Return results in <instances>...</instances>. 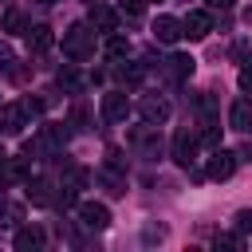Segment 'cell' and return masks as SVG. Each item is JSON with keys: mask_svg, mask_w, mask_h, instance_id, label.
Listing matches in <instances>:
<instances>
[{"mask_svg": "<svg viewBox=\"0 0 252 252\" xmlns=\"http://www.w3.org/2000/svg\"><path fill=\"white\" fill-rule=\"evenodd\" d=\"M181 28H185L189 39H205V35L213 32V16H209V12H189V16L181 20Z\"/></svg>", "mask_w": 252, "mask_h": 252, "instance_id": "obj_13", "label": "cell"}, {"mask_svg": "<svg viewBox=\"0 0 252 252\" xmlns=\"http://www.w3.org/2000/svg\"><path fill=\"white\" fill-rule=\"evenodd\" d=\"M232 169H236V154H232V150H213V158H209L205 173H209L213 181H228V177H232Z\"/></svg>", "mask_w": 252, "mask_h": 252, "instance_id": "obj_4", "label": "cell"}, {"mask_svg": "<svg viewBox=\"0 0 252 252\" xmlns=\"http://www.w3.org/2000/svg\"><path fill=\"white\" fill-rule=\"evenodd\" d=\"M118 8H122L126 16H142V8H146V0H118Z\"/></svg>", "mask_w": 252, "mask_h": 252, "instance_id": "obj_25", "label": "cell"}, {"mask_svg": "<svg viewBox=\"0 0 252 252\" xmlns=\"http://www.w3.org/2000/svg\"><path fill=\"white\" fill-rule=\"evenodd\" d=\"M236 83H240V91H244V94H252V63H244V67H240Z\"/></svg>", "mask_w": 252, "mask_h": 252, "instance_id": "obj_24", "label": "cell"}, {"mask_svg": "<svg viewBox=\"0 0 252 252\" xmlns=\"http://www.w3.org/2000/svg\"><path fill=\"white\" fill-rule=\"evenodd\" d=\"M106 165H110V169H126V158H122V150H106Z\"/></svg>", "mask_w": 252, "mask_h": 252, "instance_id": "obj_26", "label": "cell"}, {"mask_svg": "<svg viewBox=\"0 0 252 252\" xmlns=\"http://www.w3.org/2000/svg\"><path fill=\"white\" fill-rule=\"evenodd\" d=\"M126 51H130V43H126L122 35H110V39H106V55H110V59H122Z\"/></svg>", "mask_w": 252, "mask_h": 252, "instance_id": "obj_20", "label": "cell"}, {"mask_svg": "<svg viewBox=\"0 0 252 252\" xmlns=\"http://www.w3.org/2000/svg\"><path fill=\"white\" fill-rule=\"evenodd\" d=\"M217 248H244L240 236H217Z\"/></svg>", "mask_w": 252, "mask_h": 252, "instance_id": "obj_27", "label": "cell"}, {"mask_svg": "<svg viewBox=\"0 0 252 252\" xmlns=\"http://www.w3.org/2000/svg\"><path fill=\"white\" fill-rule=\"evenodd\" d=\"M79 220H83L87 228H106V224H110V209L98 205V201H83V205H79Z\"/></svg>", "mask_w": 252, "mask_h": 252, "instance_id": "obj_10", "label": "cell"}, {"mask_svg": "<svg viewBox=\"0 0 252 252\" xmlns=\"http://www.w3.org/2000/svg\"><path fill=\"white\" fill-rule=\"evenodd\" d=\"M98 177H102L106 193H114V197H122V193H126V177H118V169H110V165H106V173H98Z\"/></svg>", "mask_w": 252, "mask_h": 252, "instance_id": "obj_18", "label": "cell"}, {"mask_svg": "<svg viewBox=\"0 0 252 252\" xmlns=\"http://www.w3.org/2000/svg\"><path fill=\"white\" fill-rule=\"evenodd\" d=\"M24 197H28L32 205H51V201H55L47 177H28V181H24Z\"/></svg>", "mask_w": 252, "mask_h": 252, "instance_id": "obj_14", "label": "cell"}, {"mask_svg": "<svg viewBox=\"0 0 252 252\" xmlns=\"http://www.w3.org/2000/svg\"><path fill=\"white\" fill-rule=\"evenodd\" d=\"M228 126H232V130H244V134H252V98H240V102H232V110H228Z\"/></svg>", "mask_w": 252, "mask_h": 252, "instance_id": "obj_15", "label": "cell"}, {"mask_svg": "<svg viewBox=\"0 0 252 252\" xmlns=\"http://www.w3.org/2000/svg\"><path fill=\"white\" fill-rule=\"evenodd\" d=\"M51 43H55V35H51V28L47 24H35V28H28V47L39 55V51H51Z\"/></svg>", "mask_w": 252, "mask_h": 252, "instance_id": "obj_16", "label": "cell"}, {"mask_svg": "<svg viewBox=\"0 0 252 252\" xmlns=\"http://www.w3.org/2000/svg\"><path fill=\"white\" fill-rule=\"evenodd\" d=\"M130 146L154 158V154L161 150V142H158V126H150V122H146V126H134V130H130Z\"/></svg>", "mask_w": 252, "mask_h": 252, "instance_id": "obj_7", "label": "cell"}, {"mask_svg": "<svg viewBox=\"0 0 252 252\" xmlns=\"http://www.w3.org/2000/svg\"><path fill=\"white\" fill-rule=\"evenodd\" d=\"M24 122H28L24 102H4V106H0V134H20Z\"/></svg>", "mask_w": 252, "mask_h": 252, "instance_id": "obj_6", "label": "cell"}, {"mask_svg": "<svg viewBox=\"0 0 252 252\" xmlns=\"http://www.w3.org/2000/svg\"><path fill=\"white\" fill-rule=\"evenodd\" d=\"M43 240H47V232H43L39 224H24V228H16V236H12L16 252H35V248H43Z\"/></svg>", "mask_w": 252, "mask_h": 252, "instance_id": "obj_8", "label": "cell"}, {"mask_svg": "<svg viewBox=\"0 0 252 252\" xmlns=\"http://www.w3.org/2000/svg\"><path fill=\"white\" fill-rule=\"evenodd\" d=\"M193 154H197V134L193 130H177L173 134V161L177 165H189Z\"/></svg>", "mask_w": 252, "mask_h": 252, "instance_id": "obj_9", "label": "cell"}, {"mask_svg": "<svg viewBox=\"0 0 252 252\" xmlns=\"http://www.w3.org/2000/svg\"><path fill=\"white\" fill-rule=\"evenodd\" d=\"M232 4H236V0H209V8H220V12H228Z\"/></svg>", "mask_w": 252, "mask_h": 252, "instance_id": "obj_28", "label": "cell"}, {"mask_svg": "<svg viewBox=\"0 0 252 252\" xmlns=\"http://www.w3.org/2000/svg\"><path fill=\"white\" fill-rule=\"evenodd\" d=\"M63 55H67V59H75V63L91 59V55H94V32H91L87 24L67 28V32H63Z\"/></svg>", "mask_w": 252, "mask_h": 252, "instance_id": "obj_1", "label": "cell"}, {"mask_svg": "<svg viewBox=\"0 0 252 252\" xmlns=\"http://www.w3.org/2000/svg\"><path fill=\"white\" fill-rule=\"evenodd\" d=\"M126 114H130L126 91H106V94H102V118H106V122H126Z\"/></svg>", "mask_w": 252, "mask_h": 252, "instance_id": "obj_2", "label": "cell"}, {"mask_svg": "<svg viewBox=\"0 0 252 252\" xmlns=\"http://www.w3.org/2000/svg\"><path fill=\"white\" fill-rule=\"evenodd\" d=\"M0 71H8L12 79H20V71H16V55H12L8 43H0Z\"/></svg>", "mask_w": 252, "mask_h": 252, "instance_id": "obj_19", "label": "cell"}, {"mask_svg": "<svg viewBox=\"0 0 252 252\" xmlns=\"http://www.w3.org/2000/svg\"><path fill=\"white\" fill-rule=\"evenodd\" d=\"M232 224H236V232L244 236V232H252V209H240L236 217H232Z\"/></svg>", "mask_w": 252, "mask_h": 252, "instance_id": "obj_22", "label": "cell"}, {"mask_svg": "<svg viewBox=\"0 0 252 252\" xmlns=\"http://www.w3.org/2000/svg\"><path fill=\"white\" fill-rule=\"evenodd\" d=\"M59 83H63L67 91H79V75H75V67H63V71H59Z\"/></svg>", "mask_w": 252, "mask_h": 252, "instance_id": "obj_23", "label": "cell"}, {"mask_svg": "<svg viewBox=\"0 0 252 252\" xmlns=\"http://www.w3.org/2000/svg\"><path fill=\"white\" fill-rule=\"evenodd\" d=\"M181 35H185L181 20H173V16H158V20H154V39H158V43H177Z\"/></svg>", "mask_w": 252, "mask_h": 252, "instance_id": "obj_12", "label": "cell"}, {"mask_svg": "<svg viewBox=\"0 0 252 252\" xmlns=\"http://www.w3.org/2000/svg\"><path fill=\"white\" fill-rule=\"evenodd\" d=\"M138 114H142V122H150V126H161V122L169 118V102H165L161 94H146V98L138 102Z\"/></svg>", "mask_w": 252, "mask_h": 252, "instance_id": "obj_3", "label": "cell"}, {"mask_svg": "<svg viewBox=\"0 0 252 252\" xmlns=\"http://www.w3.org/2000/svg\"><path fill=\"white\" fill-rule=\"evenodd\" d=\"M193 63H197L193 55H181V51H177V55H169V59L161 63V71H165V79H169V83H189Z\"/></svg>", "mask_w": 252, "mask_h": 252, "instance_id": "obj_5", "label": "cell"}, {"mask_svg": "<svg viewBox=\"0 0 252 252\" xmlns=\"http://www.w3.org/2000/svg\"><path fill=\"white\" fill-rule=\"evenodd\" d=\"M201 142H205V146H213V150H217V146H220V126H217V122H209V126H205V130H201Z\"/></svg>", "mask_w": 252, "mask_h": 252, "instance_id": "obj_21", "label": "cell"}, {"mask_svg": "<svg viewBox=\"0 0 252 252\" xmlns=\"http://www.w3.org/2000/svg\"><path fill=\"white\" fill-rule=\"evenodd\" d=\"M4 32H12V35H28V28H24V12H20V8H8V12H4Z\"/></svg>", "mask_w": 252, "mask_h": 252, "instance_id": "obj_17", "label": "cell"}, {"mask_svg": "<svg viewBox=\"0 0 252 252\" xmlns=\"http://www.w3.org/2000/svg\"><path fill=\"white\" fill-rule=\"evenodd\" d=\"M154 4H158V0H154Z\"/></svg>", "mask_w": 252, "mask_h": 252, "instance_id": "obj_31", "label": "cell"}, {"mask_svg": "<svg viewBox=\"0 0 252 252\" xmlns=\"http://www.w3.org/2000/svg\"><path fill=\"white\" fill-rule=\"evenodd\" d=\"M39 4H55V0H39Z\"/></svg>", "mask_w": 252, "mask_h": 252, "instance_id": "obj_30", "label": "cell"}, {"mask_svg": "<svg viewBox=\"0 0 252 252\" xmlns=\"http://www.w3.org/2000/svg\"><path fill=\"white\" fill-rule=\"evenodd\" d=\"M91 28L102 32V35H114V32H118V12L106 8V4H94V8H91Z\"/></svg>", "mask_w": 252, "mask_h": 252, "instance_id": "obj_11", "label": "cell"}, {"mask_svg": "<svg viewBox=\"0 0 252 252\" xmlns=\"http://www.w3.org/2000/svg\"><path fill=\"white\" fill-rule=\"evenodd\" d=\"M4 158H8V154H4V146H0V165H4Z\"/></svg>", "mask_w": 252, "mask_h": 252, "instance_id": "obj_29", "label": "cell"}]
</instances>
